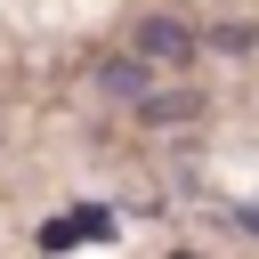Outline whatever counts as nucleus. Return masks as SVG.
Returning <instances> with one entry per match:
<instances>
[{
    "label": "nucleus",
    "instance_id": "f257e3e1",
    "mask_svg": "<svg viewBox=\"0 0 259 259\" xmlns=\"http://www.w3.org/2000/svg\"><path fill=\"white\" fill-rule=\"evenodd\" d=\"M194 49H202V40H194L178 16H138V24H130V57H146V65H186Z\"/></svg>",
    "mask_w": 259,
    "mask_h": 259
},
{
    "label": "nucleus",
    "instance_id": "f03ea898",
    "mask_svg": "<svg viewBox=\"0 0 259 259\" xmlns=\"http://www.w3.org/2000/svg\"><path fill=\"white\" fill-rule=\"evenodd\" d=\"M97 89L121 97V105H146V97H154V65H146V57H105V65H97Z\"/></svg>",
    "mask_w": 259,
    "mask_h": 259
},
{
    "label": "nucleus",
    "instance_id": "7ed1b4c3",
    "mask_svg": "<svg viewBox=\"0 0 259 259\" xmlns=\"http://www.w3.org/2000/svg\"><path fill=\"white\" fill-rule=\"evenodd\" d=\"M186 113H202V97H194V89H170V97L154 89V97L138 105V121H154V130H162V121H186Z\"/></svg>",
    "mask_w": 259,
    "mask_h": 259
},
{
    "label": "nucleus",
    "instance_id": "20e7f679",
    "mask_svg": "<svg viewBox=\"0 0 259 259\" xmlns=\"http://www.w3.org/2000/svg\"><path fill=\"white\" fill-rule=\"evenodd\" d=\"M73 243H89L81 210H65V219H49V227H40V251H73Z\"/></svg>",
    "mask_w": 259,
    "mask_h": 259
},
{
    "label": "nucleus",
    "instance_id": "39448f33",
    "mask_svg": "<svg viewBox=\"0 0 259 259\" xmlns=\"http://www.w3.org/2000/svg\"><path fill=\"white\" fill-rule=\"evenodd\" d=\"M251 40H259V24H219L210 32V49H251Z\"/></svg>",
    "mask_w": 259,
    "mask_h": 259
},
{
    "label": "nucleus",
    "instance_id": "423d86ee",
    "mask_svg": "<svg viewBox=\"0 0 259 259\" xmlns=\"http://www.w3.org/2000/svg\"><path fill=\"white\" fill-rule=\"evenodd\" d=\"M219 219H227V227H243V235H259V210H251V202H219Z\"/></svg>",
    "mask_w": 259,
    "mask_h": 259
}]
</instances>
